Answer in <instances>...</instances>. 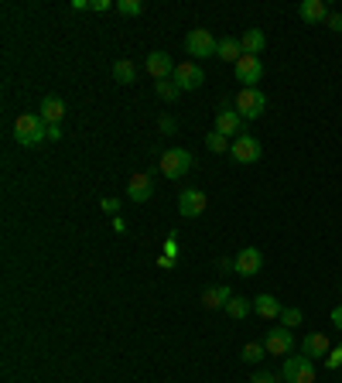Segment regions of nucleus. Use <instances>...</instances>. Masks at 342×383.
Listing matches in <instances>:
<instances>
[{
  "label": "nucleus",
  "mask_w": 342,
  "mask_h": 383,
  "mask_svg": "<svg viewBox=\"0 0 342 383\" xmlns=\"http://www.w3.org/2000/svg\"><path fill=\"white\" fill-rule=\"evenodd\" d=\"M14 140L21 148H38L48 140V123L41 120V113H21L14 120Z\"/></svg>",
  "instance_id": "nucleus-1"
},
{
  "label": "nucleus",
  "mask_w": 342,
  "mask_h": 383,
  "mask_svg": "<svg viewBox=\"0 0 342 383\" xmlns=\"http://www.w3.org/2000/svg\"><path fill=\"white\" fill-rule=\"evenodd\" d=\"M189 168H192V151H185V148H168L158 157V172L165 174V178H171V182L185 178Z\"/></svg>",
  "instance_id": "nucleus-2"
},
{
  "label": "nucleus",
  "mask_w": 342,
  "mask_h": 383,
  "mask_svg": "<svg viewBox=\"0 0 342 383\" xmlns=\"http://www.w3.org/2000/svg\"><path fill=\"white\" fill-rule=\"evenodd\" d=\"M281 380L285 383H315V360L311 356H285L281 366Z\"/></svg>",
  "instance_id": "nucleus-3"
},
{
  "label": "nucleus",
  "mask_w": 342,
  "mask_h": 383,
  "mask_svg": "<svg viewBox=\"0 0 342 383\" xmlns=\"http://www.w3.org/2000/svg\"><path fill=\"white\" fill-rule=\"evenodd\" d=\"M264 110H267V93L260 86H247V89L236 93V113L243 120H257V116H264Z\"/></svg>",
  "instance_id": "nucleus-4"
},
{
  "label": "nucleus",
  "mask_w": 342,
  "mask_h": 383,
  "mask_svg": "<svg viewBox=\"0 0 342 383\" xmlns=\"http://www.w3.org/2000/svg\"><path fill=\"white\" fill-rule=\"evenodd\" d=\"M185 52L192 58H212L219 52V38H212V31H206V28H192L185 35Z\"/></svg>",
  "instance_id": "nucleus-5"
},
{
  "label": "nucleus",
  "mask_w": 342,
  "mask_h": 383,
  "mask_svg": "<svg viewBox=\"0 0 342 383\" xmlns=\"http://www.w3.org/2000/svg\"><path fill=\"white\" fill-rule=\"evenodd\" d=\"M171 82H175L182 93H195V89L206 82V72H202V65H199V62H182V65L175 69Z\"/></svg>",
  "instance_id": "nucleus-6"
},
{
  "label": "nucleus",
  "mask_w": 342,
  "mask_h": 383,
  "mask_svg": "<svg viewBox=\"0 0 342 383\" xmlns=\"http://www.w3.org/2000/svg\"><path fill=\"white\" fill-rule=\"evenodd\" d=\"M229 154H233V161H236V165H257V161L264 157V148H260V140H257V137L243 134V137H236V140H233Z\"/></svg>",
  "instance_id": "nucleus-7"
},
{
  "label": "nucleus",
  "mask_w": 342,
  "mask_h": 383,
  "mask_svg": "<svg viewBox=\"0 0 342 383\" xmlns=\"http://www.w3.org/2000/svg\"><path fill=\"white\" fill-rule=\"evenodd\" d=\"M264 345H267V356H291V353H294V332L285 326L267 328Z\"/></svg>",
  "instance_id": "nucleus-8"
},
{
  "label": "nucleus",
  "mask_w": 342,
  "mask_h": 383,
  "mask_svg": "<svg viewBox=\"0 0 342 383\" xmlns=\"http://www.w3.org/2000/svg\"><path fill=\"white\" fill-rule=\"evenodd\" d=\"M233 270H236L240 277H257V274L264 270V253L257 247H243L233 257Z\"/></svg>",
  "instance_id": "nucleus-9"
},
{
  "label": "nucleus",
  "mask_w": 342,
  "mask_h": 383,
  "mask_svg": "<svg viewBox=\"0 0 342 383\" xmlns=\"http://www.w3.org/2000/svg\"><path fill=\"white\" fill-rule=\"evenodd\" d=\"M233 72H236V82H243V89H247V86H257L264 79V62L257 55H243L233 65Z\"/></svg>",
  "instance_id": "nucleus-10"
},
{
  "label": "nucleus",
  "mask_w": 342,
  "mask_h": 383,
  "mask_svg": "<svg viewBox=\"0 0 342 383\" xmlns=\"http://www.w3.org/2000/svg\"><path fill=\"white\" fill-rule=\"evenodd\" d=\"M209 206V199H206V192L202 189H185L178 192V212L185 216V219H195V216H202Z\"/></svg>",
  "instance_id": "nucleus-11"
},
{
  "label": "nucleus",
  "mask_w": 342,
  "mask_h": 383,
  "mask_svg": "<svg viewBox=\"0 0 342 383\" xmlns=\"http://www.w3.org/2000/svg\"><path fill=\"white\" fill-rule=\"evenodd\" d=\"M144 65H148V72H151L154 82H165V79L175 76V69H178V65H175V58H171L168 52H151Z\"/></svg>",
  "instance_id": "nucleus-12"
},
{
  "label": "nucleus",
  "mask_w": 342,
  "mask_h": 383,
  "mask_svg": "<svg viewBox=\"0 0 342 383\" xmlns=\"http://www.w3.org/2000/svg\"><path fill=\"white\" fill-rule=\"evenodd\" d=\"M151 195H154L151 174H148V172L131 174V182H127V199H131V202H148Z\"/></svg>",
  "instance_id": "nucleus-13"
},
{
  "label": "nucleus",
  "mask_w": 342,
  "mask_h": 383,
  "mask_svg": "<svg viewBox=\"0 0 342 383\" xmlns=\"http://www.w3.org/2000/svg\"><path fill=\"white\" fill-rule=\"evenodd\" d=\"M216 131L226 134L229 140L243 137V116L236 113V110H219V113H216Z\"/></svg>",
  "instance_id": "nucleus-14"
},
{
  "label": "nucleus",
  "mask_w": 342,
  "mask_h": 383,
  "mask_svg": "<svg viewBox=\"0 0 342 383\" xmlns=\"http://www.w3.org/2000/svg\"><path fill=\"white\" fill-rule=\"evenodd\" d=\"M302 353L311 356V360H322V356L332 353V343H329V335H322V332H308L302 339Z\"/></svg>",
  "instance_id": "nucleus-15"
},
{
  "label": "nucleus",
  "mask_w": 342,
  "mask_h": 383,
  "mask_svg": "<svg viewBox=\"0 0 342 383\" xmlns=\"http://www.w3.org/2000/svg\"><path fill=\"white\" fill-rule=\"evenodd\" d=\"M298 14H302V21H308V24H325V21L332 18V11H329L325 0H302Z\"/></svg>",
  "instance_id": "nucleus-16"
},
{
  "label": "nucleus",
  "mask_w": 342,
  "mask_h": 383,
  "mask_svg": "<svg viewBox=\"0 0 342 383\" xmlns=\"http://www.w3.org/2000/svg\"><path fill=\"white\" fill-rule=\"evenodd\" d=\"M240 48H243V55H264L267 48V35L260 31V28H247L243 35H240Z\"/></svg>",
  "instance_id": "nucleus-17"
},
{
  "label": "nucleus",
  "mask_w": 342,
  "mask_h": 383,
  "mask_svg": "<svg viewBox=\"0 0 342 383\" xmlns=\"http://www.w3.org/2000/svg\"><path fill=\"white\" fill-rule=\"evenodd\" d=\"M38 113H41V120H45L48 127H58V123H62V116H65V103H62L58 96H45V99H41V106H38Z\"/></svg>",
  "instance_id": "nucleus-18"
},
{
  "label": "nucleus",
  "mask_w": 342,
  "mask_h": 383,
  "mask_svg": "<svg viewBox=\"0 0 342 383\" xmlns=\"http://www.w3.org/2000/svg\"><path fill=\"white\" fill-rule=\"evenodd\" d=\"M229 298H233V287H229V284L206 287V291H202V308H209V311H216V308H226Z\"/></svg>",
  "instance_id": "nucleus-19"
},
{
  "label": "nucleus",
  "mask_w": 342,
  "mask_h": 383,
  "mask_svg": "<svg viewBox=\"0 0 342 383\" xmlns=\"http://www.w3.org/2000/svg\"><path fill=\"white\" fill-rule=\"evenodd\" d=\"M253 311H257L260 318H281L285 305H281L274 294H267V291H264V294H257V298H253Z\"/></svg>",
  "instance_id": "nucleus-20"
},
{
  "label": "nucleus",
  "mask_w": 342,
  "mask_h": 383,
  "mask_svg": "<svg viewBox=\"0 0 342 383\" xmlns=\"http://www.w3.org/2000/svg\"><path fill=\"white\" fill-rule=\"evenodd\" d=\"M216 58H223V62H240L243 58V48H240V38H219V52H216Z\"/></svg>",
  "instance_id": "nucleus-21"
},
{
  "label": "nucleus",
  "mask_w": 342,
  "mask_h": 383,
  "mask_svg": "<svg viewBox=\"0 0 342 383\" xmlns=\"http://www.w3.org/2000/svg\"><path fill=\"white\" fill-rule=\"evenodd\" d=\"M114 79L120 82V86H131L133 79H137V65H133L131 58H120V62H114Z\"/></svg>",
  "instance_id": "nucleus-22"
},
{
  "label": "nucleus",
  "mask_w": 342,
  "mask_h": 383,
  "mask_svg": "<svg viewBox=\"0 0 342 383\" xmlns=\"http://www.w3.org/2000/svg\"><path fill=\"white\" fill-rule=\"evenodd\" d=\"M250 311H253V301L240 298V294H233V298L226 301V315H229V318H247Z\"/></svg>",
  "instance_id": "nucleus-23"
},
{
  "label": "nucleus",
  "mask_w": 342,
  "mask_h": 383,
  "mask_svg": "<svg viewBox=\"0 0 342 383\" xmlns=\"http://www.w3.org/2000/svg\"><path fill=\"white\" fill-rule=\"evenodd\" d=\"M240 360H243V363H260V360H267V345L264 343H247L243 349H240Z\"/></svg>",
  "instance_id": "nucleus-24"
},
{
  "label": "nucleus",
  "mask_w": 342,
  "mask_h": 383,
  "mask_svg": "<svg viewBox=\"0 0 342 383\" xmlns=\"http://www.w3.org/2000/svg\"><path fill=\"white\" fill-rule=\"evenodd\" d=\"M206 148H209L212 154H223L233 148V140H229L226 134H219V131H209V137H206Z\"/></svg>",
  "instance_id": "nucleus-25"
},
{
  "label": "nucleus",
  "mask_w": 342,
  "mask_h": 383,
  "mask_svg": "<svg viewBox=\"0 0 342 383\" xmlns=\"http://www.w3.org/2000/svg\"><path fill=\"white\" fill-rule=\"evenodd\" d=\"M116 11H120L123 18H140V14H144V4H140V0H116Z\"/></svg>",
  "instance_id": "nucleus-26"
},
{
  "label": "nucleus",
  "mask_w": 342,
  "mask_h": 383,
  "mask_svg": "<svg viewBox=\"0 0 342 383\" xmlns=\"http://www.w3.org/2000/svg\"><path fill=\"white\" fill-rule=\"evenodd\" d=\"M154 89H158V96H161L165 103H175V99H178V93H182L175 82H168V79H165V82H154Z\"/></svg>",
  "instance_id": "nucleus-27"
},
{
  "label": "nucleus",
  "mask_w": 342,
  "mask_h": 383,
  "mask_svg": "<svg viewBox=\"0 0 342 383\" xmlns=\"http://www.w3.org/2000/svg\"><path fill=\"white\" fill-rule=\"evenodd\" d=\"M302 322H304L302 308H285V311H281V326L285 328H298Z\"/></svg>",
  "instance_id": "nucleus-28"
},
{
  "label": "nucleus",
  "mask_w": 342,
  "mask_h": 383,
  "mask_svg": "<svg viewBox=\"0 0 342 383\" xmlns=\"http://www.w3.org/2000/svg\"><path fill=\"white\" fill-rule=\"evenodd\" d=\"M165 257H178V233H168V240H165Z\"/></svg>",
  "instance_id": "nucleus-29"
},
{
  "label": "nucleus",
  "mask_w": 342,
  "mask_h": 383,
  "mask_svg": "<svg viewBox=\"0 0 342 383\" xmlns=\"http://www.w3.org/2000/svg\"><path fill=\"white\" fill-rule=\"evenodd\" d=\"M99 206H103V212H110V216H120V199H103Z\"/></svg>",
  "instance_id": "nucleus-30"
},
{
  "label": "nucleus",
  "mask_w": 342,
  "mask_h": 383,
  "mask_svg": "<svg viewBox=\"0 0 342 383\" xmlns=\"http://www.w3.org/2000/svg\"><path fill=\"white\" fill-rule=\"evenodd\" d=\"M158 131L161 134H175V120L171 116H158Z\"/></svg>",
  "instance_id": "nucleus-31"
},
{
  "label": "nucleus",
  "mask_w": 342,
  "mask_h": 383,
  "mask_svg": "<svg viewBox=\"0 0 342 383\" xmlns=\"http://www.w3.org/2000/svg\"><path fill=\"white\" fill-rule=\"evenodd\" d=\"M250 383H285V380H281L277 373H257V377H253Z\"/></svg>",
  "instance_id": "nucleus-32"
},
{
  "label": "nucleus",
  "mask_w": 342,
  "mask_h": 383,
  "mask_svg": "<svg viewBox=\"0 0 342 383\" xmlns=\"http://www.w3.org/2000/svg\"><path fill=\"white\" fill-rule=\"evenodd\" d=\"M110 7H116V4H110V0H93L89 4V11H96V14H106Z\"/></svg>",
  "instance_id": "nucleus-33"
},
{
  "label": "nucleus",
  "mask_w": 342,
  "mask_h": 383,
  "mask_svg": "<svg viewBox=\"0 0 342 383\" xmlns=\"http://www.w3.org/2000/svg\"><path fill=\"white\" fill-rule=\"evenodd\" d=\"M329 24V31H336V35H342V14H332V18L325 21Z\"/></svg>",
  "instance_id": "nucleus-34"
},
{
  "label": "nucleus",
  "mask_w": 342,
  "mask_h": 383,
  "mask_svg": "<svg viewBox=\"0 0 342 383\" xmlns=\"http://www.w3.org/2000/svg\"><path fill=\"white\" fill-rule=\"evenodd\" d=\"M332 326H336V328H339V332H342V305H336V308H332Z\"/></svg>",
  "instance_id": "nucleus-35"
},
{
  "label": "nucleus",
  "mask_w": 342,
  "mask_h": 383,
  "mask_svg": "<svg viewBox=\"0 0 342 383\" xmlns=\"http://www.w3.org/2000/svg\"><path fill=\"white\" fill-rule=\"evenodd\" d=\"M158 267L171 270V267H175V257H165V253H161V257H158Z\"/></svg>",
  "instance_id": "nucleus-36"
},
{
  "label": "nucleus",
  "mask_w": 342,
  "mask_h": 383,
  "mask_svg": "<svg viewBox=\"0 0 342 383\" xmlns=\"http://www.w3.org/2000/svg\"><path fill=\"white\" fill-rule=\"evenodd\" d=\"M93 0H72V11H89Z\"/></svg>",
  "instance_id": "nucleus-37"
},
{
  "label": "nucleus",
  "mask_w": 342,
  "mask_h": 383,
  "mask_svg": "<svg viewBox=\"0 0 342 383\" xmlns=\"http://www.w3.org/2000/svg\"><path fill=\"white\" fill-rule=\"evenodd\" d=\"M48 140H62V127H48Z\"/></svg>",
  "instance_id": "nucleus-38"
},
{
  "label": "nucleus",
  "mask_w": 342,
  "mask_h": 383,
  "mask_svg": "<svg viewBox=\"0 0 342 383\" xmlns=\"http://www.w3.org/2000/svg\"><path fill=\"white\" fill-rule=\"evenodd\" d=\"M114 230H116V233H123V230H127V223H123L120 216H114Z\"/></svg>",
  "instance_id": "nucleus-39"
},
{
  "label": "nucleus",
  "mask_w": 342,
  "mask_h": 383,
  "mask_svg": "<svg viewBox=\"0 0 342 383\" xmlns=\"http://www.w3.org/2000/svg\"><path fill=\"white\" fill-rule=\"evenodd\" d=\"M332 353H336V356H339V363H342V345H339V349H332Z\"/></svg>",
  "instance_id": "nucleus-40"
}]
</instances>
